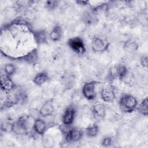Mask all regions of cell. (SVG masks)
Masks as SVG:
<instances>
[{"label":"cell","instance_id":"6","mask_svg":"<svg viewBox=\"0 0 148 148\" xmlns=\"http://www.w3.org/2000/svg\"><path fill=\"white\" fill-rule=\"evenodd\" d=\"M101 98L104 101L106 102H112L115 98L116 94L114 89L111 86H106L103 87L101 89Z\"/></svg>","mask_w":148,"mask_h":148},{"label":"cell","instance_id":"2","mask_svg":"<svg viewBox=\"0 0 148 148\" xmlns=\"http://www.w3.org/2000/svg\"><path fill=\"white\" fill-rule=\"evenodd\" d=\"M68 45L73 51L79 54H82L86 51L83 40L79 37L69 39L68 41Z\"/></svg>","mask_w":148,"mask_h":148},{"label":"cell","instance_id":"5","mask_svg":"<svg viewBox=\"0 0 148 148\" xmlns=\"http://www.w3.org/2000/svg\"><path fill=\"white\" fill-rule=\"evenodd\" d=\"M83 136V132L81 130L73 128L66 132L65 140L68 142H75L79 140Z\"/></svg>","mask_w":148,"mask_h":148},{"label":"cell","instance_id":"17","mask_svg":"<svg viewBox=\"0 0 148 148\" xmlns=\"http://www.w3.org/2000/svg\"><path fill=\"white\" fill-rule=\"evenodd\" d=\"M16 71V68L14 65H13L12 63H8L6 64L4 66V71L5 73V75L11 77L12 75H13Z\"/></svg>","mask_w":148,"mask_h":148},{"label":"cell","instance_id":"10","mask_svg":"<svg viewBox=\"0 0 148 148\" xmlns=\"http://www.w3.org/2000/svg\"><path fill=\"white\" fill-rule=\"evenodd\" d=\"M92 112L94 117L97 120L103 119L106 115V110L104 106L101 103H97L92 108Z\"/></svg>","mask_w":148,"mask_h":148},{"label":"cell","instance_id":"9","mask_svg":"<svg viewBox=\"0 0 148 148\" xmlns=\"http://www.w3.org/2000/svg\"><path fill=\"white\" fill-rule=\"evenodd\" d=\"M1 88L4 91H11L14 87V84L10 77L6 75H2L1 77Z\"/></svg>","mask_w":148,"mask_h":148},{"label":"cell","instance_id":"18","mask_svg":"<svg viewBox=\"0 0 148 148\" xmlns=\"http://www.w3.org/2000/svg\"><path fill=\"white\" fill-rule=\"evenodd\" d=\"M13 123L10 122H3L1 125V129L3 131L5 132H10L13 131Z\"/></svg>","mask_w":148,"mask_h":148},{"label":"cell","instance_id":"4","mask_svg":"<svg viewBox=\"0 0 148 148\" xmlns=\"http://www.w3.org/2000/svg\"><path fill=\"white\" fill-rule=\"evenodd\" d=\"M109 43L99 38H95L91 42L92 49L96 52H103L106 51L109 47Z\"/></svg>","mask_w":148,"mask_h":148},{"label":"cell","instance_id":"16","mask_svg":"<svg viewBox=\"0 0 148 148\" xmlns=\"http://www.w3.org/2000/svg\"><path fill=\"white\" fill-rule=\"evenodd\" d=\"M147 106H148V100H147V98H146L139 104L138 108V112L142 115H144L146 116H147L148 114Z\"/></svg>","mask_w":148,"mask_h":148},{"label":"cell","instance_id":"15","mask_svg":"<svg viewBox=\"0 0 148 148\" xmlns=\"http://www.w3.org/2000/svg\"><path fill=\"white\" fill-rule=\"evenodd\" d=\"M99 131V127L97 124H93L88 126L86 130V133L88 137L93 138L96 136Z\"/></svg>","mask_w":148,"mask_h":148},{"label":"cell","instance_id":"21","mask_svg":"<svg viewBox=\"0 0 148 148\" xmlns=\"http://www.w3.org/2000/svg\"><path fill=\"white\" fill-rule=\"evenodd\" d=\"M112 143V138L110 136H105L101 141V144L104 147H108Z\"/></svg>","mask_w":148,"mask_h":148},{"label":"cell","instance_id":"12","mask_svg":"<svg viewBox=\"0 0 148 148\" xmlns=\"http://www.w3.org/2000/svg\"><path fill=\"white\" fill-rule=\"evenodd\" d=\"M62 29L60 26L56 25L53 27L51 31L49 37L50 39L53 42H57L60 40L62 36Z\"/></svg>","mask_w":148,"mask_h":148},{"label":"cell","instance_id":"11","mask_svg":"<svg viewBox=\"0 0 148 148\" xmlns=\"http://www.w3.org/2000/svg\"><path fill=\"white\" fill-rule=\"evenodd\" d=\"M33 128L37 134L43 135L46 130V124L42 119H37L34 122Z\"/></svg>","mask_w":148,"mask_h":148},{"label":"cell","instance_id":"20","mask_svg":"<svg viewBox=\"0 0 148 148\" xmlns=\"http://www.w3.org/2000/svg\"><path fill=\"white\" fill-rule=\"evenodd\" d=\"M58 2L57 1H47L45 3V6L47 9L52 10L57 7V6L58 5Z\"/></svg>","mask_w":148,"mask_h":148},{"label":"cell","instance_id":"13","mask_svg":"<svg viewBox=\"0 0 148 148\" xmlns=\"http://www.w3.org/2000/svg\"><path fill=\"white\" fill-rule=\"evenodd\" d=\"M49 77L47 73L41 72L38 73L33 79V82L37 86H42L49 80Z\"/></svg>","mask_w":148,"mask_h":148},{"label":"cell","instance_id":"7","mask_svg":"<svg viewBox=\"0 0 148 148\" xmlns=\"http://www.w3.org/2000/svg\"><path fill=\"white\" fill-rule=\"evenodd\" d=\"M75 109L72 106L66 108L62 116V121L64 125H68L72 124L75 116Z\"/></svg>","mask_w":148,"mask_h":148},{"label":"cell","instance_id":"22","mask_svg":"<svg viewBox=\"0 0 148 148\" xmlns=\"http://www.w3.org/2000/svg\"><path fill=\"white\" fill-rule=\"evenodd\" d=\"M140 62L142 66L146 68L147 66V56H142L140 59Z\"/></svg>","mask_w":148,"mask_h":148},{"label":"cell","instance_id":"19","mask_svg":"<svg viewBox=\"0 0 148 148\" xmlns=\"http://www.w3.org/2000/svg\"><path fill=\"white\" fill-rule=\"evenodd\" d=\"M35 38H36L37 42L43 43V42L45 41L46 35H45V34L44 32L39 31V32H37L36 33V35H35Z\"/></svg>","mask_w":148,"mask_h":148},{"label":"cell","instance_id":"1","mask_svg":"<svg viewBox=\"0 0 148 148\" xmlns=\"http://www.w3.org/2000/svg\"><path fill=\"white\" fill-rule=\"evenodd\" d=\"M138 105V101L135 97L130 94H124L121 96L119 100L120 109L124 112H132Z\"/></svg>","mask_w":148,"mask_h":148},{"label":"cell","instance_id":"14","mask_svg":"<svg viewBox=\"0 0 148 148\" xmlns=\"http://www.w3.org/2000/svg\"><path fill=\"white\" fill-rule=\"evenodd\" d=\"M113 73V75L118 77L120 79H123L126 74L127 73V69L124 65H120L117 67H116L114 69Z\"/></svg>","mask_w":148,"mask_h":148},{"label":"cell","instance_id":"8","mask_svg":"<svg viewBox=\"0 0 148 148\" xmlns=\"http://www.w3.org/2000/svg\"><path fill=\"white\" fill-rule=\"evenodd\" d=\"M54 111L53 102L51 100L45 102L39 109V114L42 117H49L51 116Z\"/></svg>","mask_w":148,"mask_h":148},{"label":"cell","instance_id":"3","mask_svg":"<svg viewBox=\"0 0 148 148\" xmlns=\"http://www.w3.org/2000/svg\"><path fill=\"white\" fill-rule=\"evenodd\" d=\"M95 83L90 82L84 84L82 88V93L84 97L88 100H93L96 96Z\"/></svg>","mask_w":148,"mask_h":148}]
</instances>
